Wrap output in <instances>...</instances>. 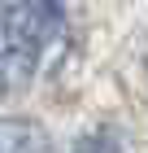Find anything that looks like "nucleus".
<instances>
[{
  "label": "nucleus",
  "mask_w": 148,
  "mask_h": 153,
  "mask_svg": "<svg viewBox=\"0 0 148 153\" xmlns=\"http://www.w3.org/2000/svg\"><path fill=\"white\" fill-rule=\"evenodd\" d=\"M0 153H52V140L31 118H0Z\"/></svg>",
  "instance_id": "obj_2"
},
{
  "label": "nucleus",
  "mask_w": 148,
  "mask_h": 153,
  "mask_svg": "<svg viewBox=\"0 0 148 153\" xmlns=\"http://www.w3.org/2000/svg\"><path fill=\"white\" fill-rule=\"evenodd\" d=\"M74 153H122V144H118L113 131H91L74 144Z\"/></svg>",
  "instance_id": "obj_3"
},
{
  "label": "nucleus",
  "mask_w": 148,
  "mask_h": 153,
  "mask_svg": "<svg viewBox=\"0 0 148 153\" xmlns=\"http://www.w3.org/2000/svg\"><path fill=\"white\" fill-rule=\"evenodd\" d=\"M70 53V22L57 0H0V92H26Z\"/></svg>",
  "instance_id": "obj_1"
}]
</instances>
